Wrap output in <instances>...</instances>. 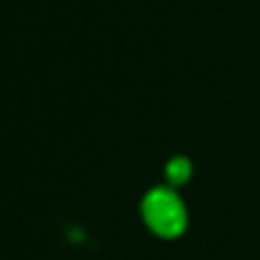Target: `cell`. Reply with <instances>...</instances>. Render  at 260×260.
<instances>
[{"mask_svg": "<svg viewBox=\"0 0 260 260\" xmlns=\"http://www.w3.org/2000/svg\"><path fill=\"white\" fill-rule=\"evenodd\" d=\"M144 220H149V225L162 233V235H177L182 228H184V212H182V205L177 202L172 192H152L149 197H144Z\"/></svg>", "mask_w": 260, "mask_h": 260, "instance_id": "1", "label": "cell"}, {"mask_svg": "<svg viewBox=\"0 0 260 260\" xmlns=\"http://www.w3.org/2000/svg\"><path fill=\"white\" fill-rule=\"evenodd\" d=\"M165 172L172 177V182H182V179H187V177L192 174V165H189V159L177 157V159H172V162L167 165V170H165Z\"/></svg>", "mask_w": 260, "mask_h": 260, "instance_id": "2", "label": "cell"}]
</instances>
